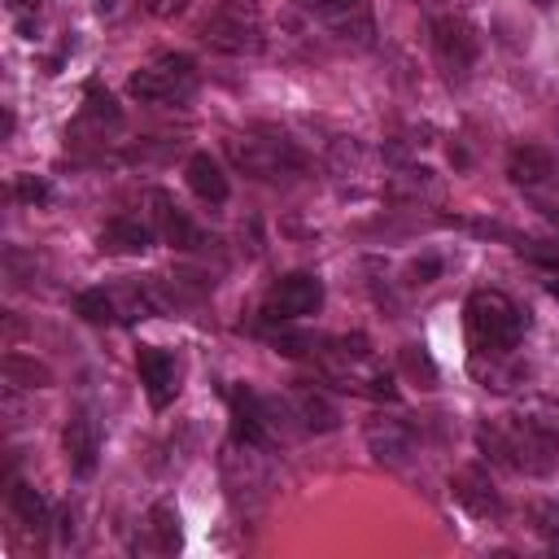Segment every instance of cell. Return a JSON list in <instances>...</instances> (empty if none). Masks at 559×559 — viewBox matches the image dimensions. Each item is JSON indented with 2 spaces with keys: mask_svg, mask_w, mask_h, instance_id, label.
Here are the masks:
<instances>
[{
  "mask_svg": "<svg viewBox=\"0 0 559 559\" xmlns=\"http://www.w3.org/2000/svg\"><path fill=\"white\" fill-rule=\"evenodd\" d=\"M476 445L489 463H502L511 472L524 476H546L559 463V437L537 432L524 415H502V419H485L476 428Z\"/></svg>",
  "mask_w": 559,
  "mask_h": 559,
  "instance_id": "6da1fadb",
  "label": "cell"
},
{
  "mask_svg": "<svg viewBox=\"0 0 559 559\" xmlns=\"http://www.w3.org/2000/svg\"><path fill=\"white\" fill-rule=\"evenodd\" d=\"M463 319H467L472 349H507L511 354L528 328V310H520L498 288H476L463 306Z\"/></svg>",
  "mask_w": 559,
  "mask_h": 559,
  "instance_id": "7a4b0ae2",
  "label": "cell"
},
{
  "mask_svg": "<svg viewBox=\"0 0 559 559\" xmlns=\"http://www.w3.org/2000/svg\"><path fill=\"white\" fill-rule=\"evenodd\" d=\"M201 44H210L223 57H253L266 44L262 0H218L210 17L201 22Z\"/></svg>",
  "mask_w": 559,
  "mask_h": 559,
  "instance_id": "3957f363",
  "label": "cell"
},
{
  "mask_svg": "<svg viewBox=\"0 0 559 559\" xmlns=\"http://www.w3.org/2000/svg\"><path fill=\"white\" fill-rule=\"evenodd\" d=\"M227 157L236 162V170L253 175V179H280V175H293L301 166V148L293 144L288 131L280 127H249V131H236L227 140Z\"/></svg>",
  "mask_w": 559,
  "mask_h": 559,
  "instance_id": "277c9868",
  "label": "cell"
},
{
  "mask_svg": "<svg viewBox=\"0 0 559 559\" xmlns=\"http://www.w3.org/2000/svg\"><path fill=\"white\" fill-rule=\"evenodd\" d=\"M319 354H323V371H328L341 389L362 393V397H384V402L397 397L393 376L371 358V349H367L362 336H354V341H336L332 349H319Z\"/></svg>",
  "mask_w": 559,
  "mask_h": 559,
  "instance_id": "5b68a950",
  "label": "cell"
},
{
  "mask_svg": "<svg viewBox=\"0 0 559 559\" xmlns=\"http://www.w3.org/2000/svg\"><path fill=\"white\" fill-rule=\"evenodd\" d=\"M127 92L140 105H183L197 92V61L188 52H162L127 79Z\"/></svg>",
  "mask_w": 559,
  "mask_h": 559,
  "instance_id": "8992f818",
  "label": "cell"
},
{
  "mask_svg": "<svg viewBox=\"0 0 559 559\" xmlns=\"http://www.w3.org/2000/svg\"><path fill=\"white\" fill-rule=\"evenodd\" d=\"M432 52H437V61L450 79H463L480 57V35L472 31V22H463L454 13H441L432 22Z\"/></svg>",
  "mask_w": 559,
  "mask_h": 559,
  "instance_id": "52a82bcc",
  "label": "cell"
},
{
  "mask_svg": "<svg viewBox=\"0 0 559 559\" xmlns=\"http://www.w3.org/2000/svg\"><path fill=\"white\" fill-rule=\"evenodd\" d=\"M323 306V280L310 275V271H293L284 280H275V288L266 293V306L262 314L266 319H280V323H293V319H306Z\"/></svg>",
  "mask_w": 559,
  "mask_h": 559,
  "instance_id": "ba28073f",
  "label": "cell"
},
{
  "mask_svg": "<svg viewBox=\"0 0 559 559\" xmlns=\"http://www.w3.org/2000/svg\"><path fill=\"white\" fill-rule=\"evenodd\" d=\"M135 371H140V384L148 393V406L166 411L175 402V393H179V362H175V354H166L157 345H144L135 354Z\"/></svg>",
  "mask_w": 559,
  "mask_h": 559,
  "instance_id": "9c48e42d",
  "label": "cell"
},
{
  "mask_svg": "<svg viewBox=\"0 0 559 559\" xmlns=\"http://www.w3.org/2000/svg\"><path fill=\"white\" fill-rule=\"evenodd\" d=\"M314 17L323 26H332L341 39H354V44H371L376 35V22H371V0H310Z\"/></svg>",
  "mask_w": 559,
  "mask_h": 559,
  "instance_id": "30bf717a",
  "label": "cell"
},
{
  "mask_svg": "<svg viewBox=\"0 0 559 559\" xmlns=\"http://www.w3.org/2000/svg\"><path fill=\"white\" fill-rule=\"evenodd\" d=\"M61 450H66V463L74 476H92L96 459H100V424L87 411H74L61 428Z\"/></svg>",
  "mask_w": 559,
  "mask_h": 559,
  "instance_id": "8fae6325",
  "label": "cell"
},
{
  "mask_svg": "<svg viewBox=\"0 0 559 559\" xmlns=\"http://www.w3.org/2000/svg\"><path fill=\"white\" fill-rule=\"evenodd\" d=\"M367 450L376 454V463H389V467H397V463H406L411 459V450H415V428L406 424V419H397V415H376V419H367Z\"/></svg>",
  "mask_w": 559,
  "mask_h": 559,
  "instance_id": "7c38bea8",
  "label": "cell"
},
{
  "mask_svg": "<svg viewBox=\"0 0 559 559\" xmlns=\"http://www.w3.org/2000/svg\"><path fill=\"white\" fill-rule=\"evenodd\" d=\"M450 493H454V502H459L467 515H476V520L502 515V498H498L489 472L476 467V463H472V467H459V472L450 476Z\"/></svg>",
  "mask_w": 559,
  "mask_h": 559,
  "instance_id": "4fadbf2b",
  "label": "cell"
},
{
  "mask_svg": "<svg viewBox=\"0 0 559 559\" xmlns=\"http://www.w3.org/2000/svg\"><path fill=\"white\" fill-rule=\"evenodd\" d=\"M227 402H231V437L240 445H249V450L266 445V437H271V406L258 393H249V389H231Z\"/></svg>",
  "mask_w": 559,
  "mask_h": 559,
  "instance_id": "5bb4252c",
  "label": "cell"
},
{
  "mask_svg": "<svg viewBox=\"0 0 559 559\" xmlns=\"http://www.w3.org/2000/svg\"><path fill=\"white\" fill-rule=\"evenodd\" d=\"M148 205H153V227H157V236H162L166 245H175V249H201V245H205L201 227H197V223L175 205V197L153 192V197H148Z\"/></svg>",
  "mask_w": 559,
  "mask_h": 559,
  "instance_id": "9a60e30c",
  "label": "cell"
},
{
  "mask_svg": "<svg viewBox=\"0 0 559 559\" xmlns=\"http://www.w3.org/2000/svg\"><path fill=\"white\" fill-rule=\"evenodd\" d=\"M153 236H157V227H153L148 218H140V214H118V218H109V223L100 227V249H109V253H144V249L153 245Z\"/></svg>",
  "mask_w": 559,
  "mask_h": 559,
  "instance_id": "2e32d148",
  "label": "cell"
},
{
  "mask_svg": "<svg viewBox=\"0 0 559 559\" xmlns=\"http://www.w3.org/2000/svg\"><path fill=\"white\" fill-rule=\"evenodd\" d=\"M288 406H293V419H301V428H310V432H332L341 424L336 402L323 389H314V384H297Z\"/></svg>",
  "mask_w": 559,
  "mask_h": 559,
  "instance_id": "e0dca14e",
  "label": "cell"
},
{
  "mask_svg": "<svg viewBox=\"0 0 559 559\" xmlns=\"http://www.w3.org/2000/svg\"><path fill=\"white\" fill-rule=\"evenodd\" d=\"M507 175L515 188H546L555 179V157L542 144H520L507 157Z\"/></svg>",
  "mask_w": 559,
  "mask_h": 559,
  "instance_id": "ac0fdd59",
  "label": "cell"
},
{
  "mask_svg": "<svg viewBox=\"0 0 559 559\" xmlns=\"http://www.w3.org/2000/svg\"><path fill=\"white\" fill-rule=\"evenodd\" d=\"M183 175H188V188H192L205 205H223L227 192H231V183H227L218 157H210V153H192L188 166H183Z\"/></svg>",
  "mask_w": 559,
  "mask_h": 559,
  "instance_id": "d6986e66",
  "label": "cell"
},
{
  "mask_svg": "<svg viewBox=\"0 0 559 559\" xmlns=\"http://www.w3.org/2000/svg\"><path fill=\"white\" fill-rule=\"evenodd\" d=\"M9 511H13L26 528H48V520H52L48 498H44L35 485H26V480H13V489H9Z\"/></svg>",
  "mask_w": 559,
  "mask_h": 559,
  "instance_id": "ffe728a7",
  "label": "cell"
},
{
  "mask_svg": "<svg viewBox=\"0 0 559 559\" xmlns=\"http://www.w3.org/2000/svg\"><path fill=\"white\" fill-rule=\"evenodd\" d=\"M74 314L87 319V323H114V319H122L118 297L105 293V288H87V293H79V297H74Z\"/></svg>",
  "mask_w": 559,
  "mask_h": 559,
  "instance_id": "44dd1931",
  "label": "cell"
},
{
  "mask_svg": "<svg viewBox=\"0 0 559 559\" xmlns=\"http://www.w3.org/2000/svg\"><path fill=\"white\" fill-rule=\"evenodd\" d=\"M515 415H524L537 432H546V437H559V397H533V402H524Z\"/></svg>",
  "mask_w": 559,
  "mask_h": 559,
  "instance_id": "7402d4cb",
  "label": "cell"
},
{
  "mask_svg": "<svg viewBox=\"0 0 559 559\" xmlns=\"http://www.w3.org/2000/svg\"><path fill=\"white\" fill-rule=\"evenodd\" d=\"M148 528L157 533V550H175V546H179V511H175V507L157 502V507L148 511Z\"/></svg>",
  "mask_w": 559,
  "mask_h": 559,
  "instance_id": "603a6c76",
  "label": "cell"
},
{
  "mask_svg": "<svg viewBox=\"0 0 559 559\" xmlns=\"http://www.w3.org/2000/svg\"><path fill=\"white\" fill-rule=\"evenodd\" d=\"M4 371H9V380H17V376H26L31 380V389H44L52 376L44 371V367H35V362H26V358H17V354H9V362H4Z\"/></svg>",
  "mask_w": 559,
  "mask_h": 559,
  "instance_id": "cb8c5ba5",
  "label": "cell"
},
{
  "mask_svg": "<svg viewBox=\"0 0 559 559\" xmlns=\"http://www.w3.org/2000/svg\"><path fill=\"white\" fill-rule=\"evenodd\" d=\"M528 520L537 524V533L559 537V502H533V507H528Z\"/></svg>",
  "mask_w": 559,
  "mask_h": 559,
  "instance_id": "d4e9b609",
  "label": "cell"
},
{
  "mask_svg": "<svg viewBox=\"0 0 559 559\" xmlns=\"http://www.w3.org/2000/svg\"><path fill=\"white\" fill-rule=\"evenodd\" d=\"M9 9H13V17H17V26L31 35V31L39 26V17H44L48 0H9Z\"/></svg>",
  "mask_w": 559,
  "mask_h": 559,
  "instance_id": "484cf974",
  "label": "cell"
},
{
  "mask_svg": "<svg viewBox=\"0 0 559 559\" xmlns=\"http://www.w3.org/2000/svg\"><path fill=\"white\" fill-rule=\"evenodd\" d=\"M13 197H17V201H31V205H35V201H48V183L35 179V175H17V179H13Z\"/></svg>",
  "mask_w": 559,
  "mask_h": 559,
  "instance_id": "4316f807",
  "label": "cell"
},
{
  "mask_svg": "<svg viewBox=\"0 0 559 559\" xmlns=\"http://www.w3.org/2000/svg\"><path fill=\"white\" fill-rule=\"evenodd\" d=\"M192 0H144V9L153 13V17H162V22H170V17H179L183 9H188Z\"/></svg>",
  "mask_w": 559,
  "mask_h": 559,
  "instance_id": "83f0119b",
  "label": "cell"
},
{
  "mask_svg": "<svg viewBox=\"0 0 559 559\" xmlns=\"http://www.w3.org/2000/svg\"><path fill=\"white\" fill-rule=\"evenodd\" d=\"M402 362H406V367H411V371H415V376H419V371H424V376H428V380H432V376H437V371H432V362H428V354H424V349H419V345H406V349H402Z\"/></svg>",
  "mask_w": 559,
  "mask_h": 559,
  "instance_id": "f1b7e54d",
  "label": "cell"
},
{
  "mask_svg": "<svg viewBox=\"0 0 559 559\" xmlns=\"http://www.w3.org/2000/svg\"><path fill=\"white\" fill-rule=\"evenodd\" d=\"M96 9H100V13H109V9H114V0H96Z\"/></svg>",
  "mask_w": 559,
  "mask_h": 559,
  "instance_id": "f546056e",
  "label": "cell"
},
{
  "mask_svg": "<svg viewBox=\"0 0 559 559\" xmlns=\"http://www.w3.org/2000/svg\"><path fill=\"white\" fill-rule=\"evenodd\" d=\"M533 4H537V9H550V4H555V0H533Z\"/></svg>",
  "mask_w": 559,
  "mask_h": 559,
  "instance_id": "4dcf8cb0",
  "label": "cell"
}]
</instances>
